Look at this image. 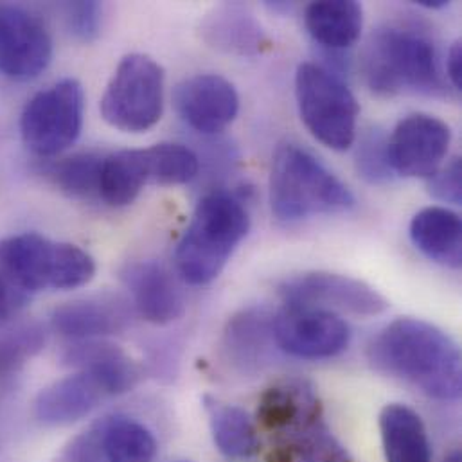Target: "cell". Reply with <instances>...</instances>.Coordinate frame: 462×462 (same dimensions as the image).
Listing matches in <instances>:
<instances>
[{"mask_svg":"<svg viewBox=\"0 0 462 462\" xmlns=\"http://www.w3.org/2000/svg\"><path fill=\"white\" fill-rule=\"evenodd\" d=\"M121 281L132 295L137 313L157 326L179 320L186 313V299L173 273L159 261H134L121 270Z\"/></svg>","mask_w":462,"mask_h":462,"instance_id":"14","label":"cell"},{"mask_svg":"<svg viewBox=\"0 0 462 462\" xmlns=\"http://www.w3.org/2000/svg\"><path fill=\"white\" fill-rule=\"evenodd\" d=\"M445 462H461V452H459V450L452 452V454L445 459Z\"/></svg>","mask_w":462,"mask_h":462,"instance_id":"38","label":"cell"},{"mask_svg":"<svg viewBox=\"0 0 462 462\" xmlns=\"http://www.w3.org/2000/svg\"><path fill=\"white\" fill-rule=\"evenodd\" d=\"M364 74L380 96L445 92L434 43L421 32L405 27H382L369 38L364 54Z\"/></svg>","mask_w":462,"mask_h":462,"instance_id":"3","label":"cell"},{"mask_svg":"<svg viewBox=\"0 0 462 462\" xmlns=\"http://www.w3.org/2000/svg\"><path fill=\"white\" fill-rule=\"evenodd\" d=\"M414 4L427 9H443V7H448L450 2L448 0H416Z\"/></svg>","mask_w":462,"mask_h":462,"instance_id":"37","label":"cell"},{"mask_svg":"<svg viewBox=\"0 0 462 462\" xmlns=\"http://www.w3.org/2000/svg\"><path fill=\"white\" fill-rule=\"evenodd\" d=\"M0 257L16 282L31 295L45 290H76L96 275V261L87 250L36 232L0 241Z\"/></svg>","mask_w":462,"mask_h":462,"instance_id":"5","label":"cell"},{"mask_svg":"<svg viewBox=\"0 0 462 462\" xmlns=\"http://www.w3.org/2000/svg\"><path fill=\"white\" fill-rule=\"evenodd\" d=\"M452 141L450 126L429 114L400 121L387 139V159L394 175L430 179L443 164Z\"/></svg>","mask_w":462,"mask_h":462,"instance_id":"11","label":"cell"},{"mask_svg":"<svg viewBox=\"0 0 462 462\" xmlns=\"http://www.w3.org/2000/svg\"><path fill=\"white\" fill-rule=\"evenodd\" d=\"M52 60V40L40 18L0 4V72L16 81L38 78Z\"/></svg>","mask_w":462,"mask_h":462,"instance_id":"12","label":"cell"},{"mask_svg":"<svg viewBox=\"0 0 462 462\" xmlns=\"http://www.w3.org/2000/svg\"><path fill=\"white\" fill-rule=\"evenodd\" d=\"M279 456L284 462H356L322 416L281 438Z\"/></svg>","mask_w":462,"mask_h":462,"instance_id":"27","label":"cell"},{"mask_svg":"<svg viewBox=\"0 0 462 462\" xmlns=\"http://www.w3.org/2000/svg\"><path fill=\"white\" fill-rule=\"evenodd\" d=\"M106 398L110 396L90 373L76 371L42 389L32 411L45 427H69L88 418Z\"/></svg>","mask_w":462,"mask_h":462,"instance_id":"16","label":"cell"},{"mask_svg":"<svg viewBox=\"0 0 462 462\" xmlns=\"http://www.w3.org/2000/svg\"><path fill=\"white\" fill-rule=\"evenodd\" d=\"M272 335L277 349L300 360L335 358L351 342V329L340 315L288 304L272 317Z\"/></svg>","mask_w":462,"mask_h":462,"instance_id":"9","label":"cell"},{"mask_svg":"<svg viewBox=\"0 0 462 462\" xmlns=\"http://www.w3.org/2000/svg\"><path fill=\"white\" fill-rule=\"evenodd\" d=\"M248 229L250 218L239 200L227 193L204 197L175 250L180 277L193 286L213 282Z\"/></svg>","mask_w":462,"mask_h":462,"instance_id":"4","label":"cell"},{"mask_svg":"<svg viewBox=\"0 0 462 462\" xmlns=\"http://www.w3.org/2000/svg\"><path fill=\"white\" fill-rule=\"evenodd\" d=\"M356 170L369 184H385L396 177L387 159V139L382 130L371 128L364 134L356 150Z\"/></svg>","mask_w":462,"mask_h":462,"instance_id":"31","label":"cell"},{"mask_svg":"<svg viewBox=\"0 0 462 462\" xmlns=\"http://www.w3.org/2000/svg\"><path fill=\"white\" fill-rule=\"evenodd\" d=\"M380 436L387 462H432V445L421 416L403 403L380 412Z\"/></svg>","mask_w":462,"mask_h":462,"instance_id":"19","label":"cell"},{"mask_svg":"<svg viewBox=\"0 0 462 462\" xmlns=\"http://www.w3.org/2000/svg\"><path fill=\"white\" fill-rule=\"evenodd\" d=\"M367 356L380 373L416 387L436 402L461 400V349L427 320L396 319L373 338Z\"/></svg>","mask_w":462,"mask_h":462,"instance_id":"1","label":"cell"},{"mask_svg":"<svg viewBox=\"0 0 462 462\" xmlns=\"http://www.w3.org/2000/svg\"><path fill=\"white\" fill-rule=\"evenodd\" d=\"M99 441L105 462H153L159 450L153 432L126 416L101 421Z\"/></svg>","mask_w":462,"mask_h":462,"instance_id":"26","label":"cell"},{"mask_svg":"<svg viewBox=\"0 0 462 462\" xmlns=\"http://www.w3.org/2000/svg\"><path fill=\"white\" fill-rule=\"evenodd\" d=\"M148 184L150 171L144 150H123L103 159L99 197L108 206L126 208L134 204Z\"/></svg>","mask_w":462,"mask_h":462,"instance_id":"24","label":"cell"},{"mask_svg":"<svg viewBox=\"0 0 462 462\" xmlns=\"http://www.w3.org/2000/svg\"><path fill=\"white\" fill-rule=\"evenodd\" d=\"M150 184L180 186L191 182L200 168L197 153L182 144L161 143L144 150Z\"/></svg>","mask_w":462,"mask_h":462,"instance_id":"28","label":"cell"},{"mask_svg":"<svg viewBox=\"0 0 462 462\" xmlns=\"http://www.w3.org/2000/svg\"><path fill=\"white\" fill-rule=\"evenodd\" d=\"M204 409L209 418L213 441L220 454L245 461L259 452V436L252 418L239 407L206 396Z\"/></svg>","mask_w":462,"mask_h":462,"instance_id":"23","label":"cell"},{"mask_svg":"<svg viewBox=\"0 0 462 462\" xmlns=\"http://www.w3.org/2000/svg\"><path fill=\"white\" fill-rule=\"evenodd\" d=\"M226 351L241 373L261 371L273 347L272 317L263 310H245L234 315L226 329Z\"/></svg>","mask_w":462,"mask_h":462,"instance_id":"21","label":"cell"},{"mask_svg":"<svg viewBox=\"0 0 462 462\" xmlns=\"http://www.w3.org/2000/svg\"><path fill=\"white\" fill-rule=\"evenodd\" d=\"M429 193L445 204H462V164L461 159H454L448 166L439 168L429 179Z\"/></svg>","mask_w":462,"mask_h":462,"instance_id":"33","label":"cell"},{"mask_svg":"<svg viewBox=\"0 0 462 462\" xmlns=\"http://www.w3.org/2000/svg\"><path fill=\"white\" fill-rule=\"evenodd\" d=\"M295 96L300 119L319 143L335 152L353 146L360 106L342 79L315 63H302L295 74Z\"/></svg>","mask_w":462,"mask_h":462,"instance_id":"6","label":"cell"},{"mask_svg":"<svg viewBox=\"0 0 462 462\" xmlns=\"http://www.w3.org/2000/svg\"><path fill=\"white\" fill-rule=\"evenodd\" d=\"M29 299L31 293L16 282L0 257V326L16 317L25 308Z\"/></svg>","mask_w":462,"mask_h":462,"instance_id":"34","label":"cell"},{"mask_svg":"<svg viewBox=\"0 0 462 462\" xmlns=\"http://www.w3.org/2000/svg\"><path fill=\"white\" fill-rule=\"evenodd\" d=\"M182 462H189V461H182Z\"/></svg>","mask_w":462,"mask_h":462,"instance_id":"39","label":"cell"},{"mask_svg":"<svg viewBox=\"0 0 462 462\" xmlns=\"http://www.w3.org/2000/svg\"><path fill=\"white\" fill-rule=\"evenodd\" d=\"M322 416L313 387L306 382L290 380L264 391L257 409L259 423L281 438Z\"/></svg>","mask_w":462,"mask_h":462,"instance_id":"18","label":"cell"},{"mask_svg":"<svg viewBox=\"0 0 462 462\" xmlns=\"http://www.w3.org/2000/svg\"><path fill=\"white\" fill-rule=\"evenodd\" d=\"M279 293L288 306L346 311L356 317H376L389 310V300L371 284L333 272H308L286 279Z\"/></svg>","mask_w":462,"mask_h":462,"instance_id":"10","label":"cell"},{"mask_svg":"<svg viewBox=\"0 0 462 462\" xmlns=\"http://www.w3.org/2000/svg\"><path fill=\"white\" fill-rule=\"evenodd\" d=\"M45 346V331L38 324H23L0 335V380L14 376Z\"/></svg>","mask_w":462,"mask_h":462,"instance_id":"30","label":"cell"},{"mask_svg":"<svg viewBox=\"0 0 462 462\" xmlns=\"http://www.w3.org/2000/svg\"><path fill=\"white\" fill-rule=\"evenodd\" d=\"M204 34L213 47L234 54H255L266 43L254 14L236 4L217 7L204 23Z\"/></svg>","mask_w":462,"mask_h":462,"instance_id":"25","label":"cell"},{"mask_svg":"<svg viewBox=\"0 0 462 462\" xmlns=\"http://www.w3.org/2000/svg\"><path fill=\"white\" fill-rule=\"evenodd\" d=\"M61 462H105L99 441V425L76 438L65 450Z\"/></svg>","mask_w":462,"mask_h":462,"instance_id":"35","label":"cell"},{"mask_svg":"<svg viewBox=\"0 0 462 462\" xmlns=\"http://www.w3.org/2000/svg\"><path fill=\"white\" fill-rule=\"evenodd\" d=\"M304 22L317 43L331 51H344L353 47L362 34L364 9L353 0L313 2L306 7Z\"/></svg>","mask_w":462,"mask_h":462,"instance_id":"22","label":"cell"},{"mask_svg":"<svg viewBox=\"0 0 462 462\" xmlns=\"http://www.w3.org/2000/svg\"><path fill=\"white\" fill-rule=\"evenodd\" d=\"M103 119L126 134L153 128L164 112V70L146 54H128L117 65L103 97Z\"/></svg>","mask_w":462,"mask_h":462,"instance_id":"7","label":"cell"},{"mask_svg":"<svg viewBox=\"0 0 462 462\" xmlns=\"http://www.w3.org/2000/svg\"><path fill=\"white\" fill-rule=\"evenodd\" d=\"M85 94L74 78H65L34 94L20 117L25 148L38 157H54L70 148L83 128Z\"/></svg>","mask_w":462,"mask_h":462,"instance_id":"8","label":"cell"},{"mask_svg":"<svg viewBox=\"0 0 462 462\" xmlns=\"http://www.w3.org/2000/svg\"><path fill=\"white\" fill-rule=\"evenodd\" d=\"M63 360L78 371L90 373L108 396L130 393L141 378L139 365L123 349L99 340L78 342L65 353Z\"/></svg>","mask_w":462,"mask_h":462,"instance_id":"17","label":"cell"},{"mask_svg":"<svg viewBox=\"0 0 462 462\" xmlns=\"http://www.w3.org/2000/svg\"><path fill=\"white\" fill-rule=\"evenodd\" d=\"M349 188L297 144L275 150L270 171V208L281 222H300L319 215L349 211Z\"/></svg>","mask_w":462,"mask_h":462,"instance_id":"2","label":"cell"},{"mask_svg":"<svg viewBox=\"0 0 462 462\" xmlns=\"http://www.w3.org/2000/svg\"><path fill=\"white\" fill-rule=\"evenodd\" d=\"M447 70H448V79L450 85L456 90L462 88V45L461 42H456L450 51H448V60H447Z\"/></svg>","mask_w":462,"mask_h":462,"instance_id":"36","label":"cell"},{"mask_svg":"<svg viewBox=\"0 0 462 462\" xmlns=\"http://www.w3.org/2000/svg\"><path fill=\"white\" fill-rule=\"evenodd\" d=\"M67 31L79 42H94L103 25V5L99 2H67L63 5Z\"/></svg>","mask_w":462,"mask_h":462,"instance_id":"32","label":"cell"},{"mask_svg":"<svg viewBox=\"0 0 462 462\" xmlns=\"http://www.w3.org/2000/svg\"><path fill=\"white\" fill-rule=\"evenodd\" d=\"M175 108L189 128L204 135H215L236 119L239 96L224 76L197 74L177 85Z\"/></svg>","mask_w":462,"mask_h":462,"instance_id":"13","label":"cell"},{"mask_svg":"<svg viewBox=\"0 0 462 462\" xmlns=\"http://www.w3.org/2000/svg\"><path fill=\"white\" fill-rule=\"evenodd\" d=\"M103 159L96 155H76L51 168V179L60 191L70 199H90L99 195Z\"/></svg>","mask_w":462,"mask_h":462,"instance_id":"29","label":"cell"},{"mask_svg":"<svg viewBox=\"0 0 462 462\" xmlns=\"http://www.w3.org/2000/svg\"><path fill=\"white\" fill-rule=\"evenodd\" d=\"M414 246L430 261L448 268L462 264L461 217L447 208H427L411 222Z\"/></svg>","mask_w":462,"mask_h":462,"instance_id":"20","label":"cell"},{"mask_svg":"<svg viewBox=\"0 0 462 462\" xmlns=\"http://www.w3.org/2000/svg\"><path fill=\"white\" fill-rule=\"evenodd\" d=\"M132 311L117 297H94L70 300L51 315L52 329L70 340L88 342L119 335L130 326Z\"/></svg>","mask_w":462,"mask_h":462,"instance_id":"15","label":"cell"}]
</instances>
